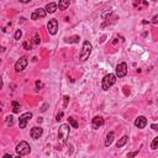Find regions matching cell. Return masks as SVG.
<instances>
[{"mask_svg": "<svg viewBox=\"0 0 158 158\" xmlns=\"http://www.w3.org/2000/svg\"><path fill=\"white\" fill-rule=\"evenodd\" d=\"M31 117H32V114L31 113H25V114H22L21 116H20V119H19L20 128H25V127H26L28 120H30Z\"/></svg>", "mask_w": 158, "mask_h": 158, "instance_id": "52a82bcc", "label": "cell"}, {"mask_svg": "<svg viewBox=\"0 0 158 158\" xmlns=\"http://www.w3.org/2000/svg\"><path fill=\"white\" fill-rule=\"evenodd\" d=\"M47 30L51 35H56L57 34V30H58V21L57 20H49L48 24H47Z\"/></svg>", "mask_w": 158, "mask_h": 158, "instance_id": "ba28073f", "label": "cell"}, {"mask_svg": "<svg viewBox=\"0 0 158 158\" xmlns=\"http://www.w3.org/2000/svg\"><path fill=\"white\" fill-rule=\"evenodd\" d=\"M137 153H138V152H132V153H128L127 157H135V156H137Z\"/></svg>", "mask_w": 158, "mask_h": 158, "instance_id": "f546056e", "label": "cell"}, {"mask_svg": "<svg viewBox=\"0 0 158 158\" xmlns=\"http://www.w3.org/2000/svg\"><path fill=\"white\" fill-rule=\"evenodd\" d=\"M42 86H43V84H42V83H41L40 80H37V82H36V91H38L40 88H42Z\"/></svg>", "mask_w": 158, "mask_h": 158, "instance_id": "484cf974", "label": "cell"}, {"mask_svg": "<svg viewBox=\"0 0 158 158\" xmlns=\"http://www.w3.org/2000/svg\"><path fill=\"white\" fill-rule=\"evenodd\" d=\"M134 7L137 10H144L148 7V3L146 0H134Z\"/></svg>", "mask_w": 158, "mask_h": 158, "instance_id": "30bf717a", "label": "cell"}, {"mask_svg": "<svg viewBox=\"0 0 158 158\" xmlns=\"http://www.w3.org/2000/svg\"><path fill=\"white\" fill-rule=\"evenodd\" d=\"M34 42H35L36 45H40V42H41V37H40L38 34H35V36H34Z\"/></svg>", "mask_w": 158, "mask_h": 158, "instance_id": "603a6c76", "label": "cell"}, {"mask_svg": "<svg viewBox=\"0 0 158 158\" xmlns=\"http://www.w3.org/2000/svg\"><path fill=\"white\" fill-rule=\"evenodd\" d=\"M152 128H153V130H157V125L153 124V125H152Z\"/></svg>", "mask_w": 158, "mask_h": 158, "instance_id": "836d02e7", "label": "cell"}, {"mask_svg": "<svg viewBox=\"0 0 158 158\" xmlns=\"http://www.w3.org/2000/svg\"><path fill=\"white\" fill-rule=\"evenodd\" d=\"M64 103H63V107H65V106H67L68 105V101H69V97H68V95H64Z\"/></svg>", "mask_w": 158, "mask_h": 158, "instance_id": "4316f807", "label": "cell"}, {"mask_svg": "<svg viewBox=\"0 0 158 158\" xmlns=\"http://www.w3.org/2000/svg\"><path fill=\"white\" fill-rule=\"evenodd\" d=\"M127 74V64L126 63H120L116 67V77L124 78Z\"/></svg>", "mask_w": 158, "mask_h": 158, "instance_id": "8992f818", "label": "cell"}, {"mask_svg": "<svg viewBox=\"0 0 158 158\" xmlns=\"http://www.w3.org/2000/svg\"><path fill=\"white\" fill-rule=\"evenodd\" d=\"M68 122H69V125H72L74 128H78V122L76 121L74 117H68Z\"/></svg>", "mask_w": 158, "mask_h": 158, "instance_id": "44dd1931", "label": "cell"}, {"mask_svg": "<svg viewBox=\"0 0 158 158\" xmlns=\"http://www.w3.org/2000/svg\"><path fill=\"white\" fill-rule=\"evenodd\" d=\"M104 125V119L101 116H95V117L91 120V127L95 128V130H98V128H100Z\"/></svg>", "mask_w": 158, "mask_h": 158, "instance_id": "9c48e42d", "label": "cell"}, {"mask_svg": "<svg viewBox=\"0 0 158 158\" xmlns=\"http://www.w3.org/2000/svg\"><path fill=\"white\" fill-rule=\"evenodd\" d=\"M15 149H16V153H18L19 156H27L28 153L31 152V147L26 141H21V142L16 146Z\"/></svg>", "mask_w": 158, "mask_h": 158, "instance_id": "7a4b0ae2", "label": "cell"}, {"mask_svg": "<svg viewBox=\"0 0 158 158\" xmlns=\"http://www.w3.org/2000/svg\"><path fill=\"white\" fill-rule=\"evenodd\" d=\"M42 134H43V128L42 127H34L31 130V132H30V135H31V137L34 140H38L41 136H42Z\"/></svg>", "mask_w": 158, "mask_h": 158, "instance_id": "7c38bea8", "label": "cell"}, {"mask_svg": "<svg viewBox=\"0 0 158 158\" xmlns=\"http://www.w3.org/2000/svg\"><path fill=\"white\" fill-rule=\"evenodd\" d=\"M69 128H70L69 125H67V124L61 125L59 131H58V142L61 144H64L65 141H67L68 136H69Z\"/></svg>", "mask_w": 158, "mask_h": 158, "instance_id": "6da1fadb", "label": "cell"}, {"mask_svg": "<svg viewBox=\"0 0 158 158\" xmlns=\"http://www.w3.org/2000/svg\"><path fill=\"white\" fill-rule=\"evenodd\" d=\"M157 146H158V137H155V140H153V142L151 144V148L152 149H157Z\"/></svg>", "mask_w": 158, "mask_h": 158, "instance_id": "7402d4cb", "label": "cell"}, {"mask_svg": "<svg viewBox=\"0 0 158 158\" xmlns=\"http://www.w3.org/2000/svg\"><path fill=\"white\" fill-rule=\"evenodd\" d=\"M27 64H28V58L24 56L15 63V70L16 72H22V70L27 67Z\"/></svg>", "mask_w": 158, "mask_h": 158, "instance_id": "5b68a950", "label": "cell"}, {"mask_svg": "<svg viewBox=\"0 0 158 158\" xmlns=\"http://www.w3.org/2000/svg\"><path fill=\"white\" fill-rule=\"evenodd\" d=\"M46 107H47V105H43V107L41 109V111H46Z\"/></svg>", "mask_w": 158, "mask_h": 158, "instance_id": "e575fe53", "label": "cell"}, {"mask_svg": "<svg viewBox=\"0 0 158 158\" xmlns=\"http://www.w3.org/2000/svg\"><path fill=\"white\" fill-rule=\"evenodd\" d=\"M20 3H24V4H27V3H30L31 0H19Z\"/></svg>", "mask_w": 158, "mask_h": 158, "instance_id": "4dcf8cb0", "label": "cell"}, {"mask_svg": "<svg viewBox=\"0 0 158 158\" xmlns=\"http://www.w3.org/2000/svg\"><path fill=\"white\" fill-rule=\"evenodd\" d=\"M1 110H3V109H1V104H0V111H1Z\"/></svg>", "mask_w": 158, "mask_h": 158, "instance_id": "8d00e7d4", "label": "cell"}, {"mask_svg": "<svg viewBox=\"0 0 158 158\" xmlns=\"http://www.w3.org/2000/svg\"><path fill=\"white\" fill-rule=\"evenodd\" d=\"M22 47L25 49H31V43L28 42V41H25V42L22 43Z\"/></svg>", "mask_w": 158, "mask_h": 158, "instance_id": "cb8c5ba5", "label": "cell"}, {"mask_svg": "<svg viewBox=\"0 0 158 158\" xmlns=\"http://www.w3.org/2000/svg\"><path fill=\"white\" fill-rule=\"evenodd\" d=\"M67 42H69V43H77V42H79V36L74 35L72 37H69V38L67 40Z\"/></svg>", "mask_w": 158, "mask_h": 158, "instance_id": "ac0fdd59", "label": "cell"}, {"mask_svg": "<svg viewBox=\"0 0 158 158\" xmlns=\"http://www.w3.org/2000/svg\"><path fill=\"white\" fill-rule=\"evenodd\" d=\"M69 4H70V0H59L57 6L59 7V10H65L69 6Z\"/></svg>", "mask_w": 158, "mask_h": 158, "instance_id": "9a60e30c", "label": "cell"}, {"mask_svg": "<svg viewBox=\"0 0 158 158\" xmlns=\"http://www.w3.org/2000/svg\"><path fill=\"white\" fill-rule=\"evenodd\" d=\"M21 36H22L21 30H18V31H16V34H15V40H20V38H21Z\"/></svg>", "mask_w": 158, "mask_h": 158, "instance_id": "d4e9b609", "label": "cell"}, {"mask_svg": "<svg viewBox=\"0 0 158 158\" xmlns=\"http://www.w3.org/2000/svg\"><path fill=\"white\" fill-rule=\"evenodd\" d=\"M114 138H115V134H114V132H109V134H107V136H106V140H105V146L109 147L110 144L113 143Z\"/></svg>", "mask_w": 158, "mask_h": 158, "instance_id": "2e32d148", "label": "cell"}, {"mask_svg": "<svg viewBox=\"0 0 158 158\" xmlns=\"http://www.w3.org/2000/svg\"><path fill=\"white\" fill-rule=\"evenodd\" d=\"M4 51H5V48H4V47H0V52H4Z\"/></svg>", "mask_w": 158, "mask_h": 158, "instance_id": "d590c367", "label": "cell"}, {"mask_svg": "<svg viewBox=\"0 0 158 158\" xmlns=\"http://www.w3.org/2000/svg\"><path fill=\"white\" fill-rule=\"evenodd\" d=\"M147 125V119L144 117V116H138V117L136 119L135 121V126L137 128H144Z\"/></svg>", "mask_w": 158, "mask_h": 158, "instance_id": "4fadbf2b", "label": "cell"}, {"mask_svg": "<svg viewBox=\"0 0 158 158\" xmlns=\"http://www.w3.org/2000/svg\"><path fill=\"white\" fill-rule=\"evenodd\" d=\"M4 157H6V158H11L12 156H11V155H9V153H6V155H4Z\"/></svg>", "mask_w": 158, "mask_h": 158, "instance_id": "d6a6232c", "label": "cell"}, {"mask_svg": "<svg viewBox=\"0 0 158 158\" xmlns=\"http://www.w3.org/2000/svg\"><path fill=\"white\" fill-rule=\"evenodd\" d=\"M62 117H63V111H61L59 114H57V116H56V120H57V121H61Z\"/></svg>", "mask_w": 158, "mask_h": 158, "instance_id": "83f0119b", "label": "cell"}, {"mask_svg": "<svg viewBox=\"0 0 158 158\" xmlns=\"http://www.w3.org/2000/svg\"><path fill=\"white\" fill-rule=\"evenodd\" d=\"M3 88V79H1V77H0V89Z\"/></svg>", "mask_w": 158, "mask_h": 158, "instance_id": "1f68e13d", "label": "cell"}, {"mask_svg": "<svg viewBox=\"0 0 158 158\" xmlns=\"http://www.w3.org/2000/svg\"><path fill=\"white\" fill-rule=\"evenodd\" d=\"M127 140H128V137H127V136H122L121 138L119 140V142L116 143V147H117V148H121L122 146H125V144H126Z\"/></svg>", "mask_w": 158, "mask_h": 158, "instance_id": "e0dca14e", "label": "cell"}, {"mask_svg": "<svg viewBox=\"0 0 158 158\" xmlns=\"http://www.w3.org/2000/svg\"><path fill=\"white\" fill-rule=\"evenodd\" d=\"M91 49H93V47H91V43L89 42V41H84L82 52H80V61L82 62H84V61H86L89 58L90 53H91Z\"/></svg>", "mask_w": 158, "mask_h": 158, "instance_id": "277c9868", "label": "cell"}, {"mask_svg": "<svg viewBox=\"0 0 158 158\" xmlns=\"http://www.w3.org/2000/svg\"><path fill=\"white\" fill-rule=\"evenodd\" d=\"M46 10L45 9H42V7H40V9H37V10H35L34 12H32V15H31V19L32 20H37V19H42V18H45L46 16Z\"/></svg>", "mask_w": 158, "mask_h": 158, "instance_id": "8fae6325", "label": "cell"}, {"mask_svg": "<svg viewBox=\"0 0 158 158\" xmlns=\"http://www.w3.org/2000/svg\"><path fill=\"white\" fill-rule=\"evenodd\" d=\"M115 83H116V76H115V74H111V73L106 74V76L104 77V79H103V89L104 90H109L111 86L115 84Z\"/></svg>", "mask_w": 158, "mask_h": 158, "instance_id": "3957f363", "label": "cell"}, {"mask_svg": "<svg viewBox=\"0 0 158 158\" xmlns=\"http://www.w3.org/2000/svg\"><path fill=\"white\" fill-rule=\"evenodd\" d=\"M46 12H49V14H53V12H56L57 10V4L55 3H49L47 4V6H46Z\"/></svg>", "mask_w": 158, "mask_h": 158, "instance_id": "5bb4252c", "label": "cell"}, {"mask_svg": "<svg viewBox=\"0 0 158 158\" xmlns=\"http://www.w3.org/2000/svg\"><path fill=\"white\" fill-rule=\"evenodd\" d=\"M5 124H6V126H12V124H14V117H12L11 115L6 116V119H5Z\"/></svg>", "mask_w": 158, "mask_h": 158, "instance_id": "d6986e66", "label": "cell"}, {"mask_svg": "<svg viewBox=\"0 0 158 158\" xmlns=\"http://www.w3.org/2000/svg\"><path fill=\"white\" fill-rule=\"evenodd\" d=\"M12 111L16 114L20 111V104L18 101H12Z\"/></svg>", "mask_w": 158, "mask_h": 158, "instance_id": "ffe728a7", "label": "cell"}, {"mask_svg": "<svg viewBox=\"0 0 158 158\" xmlns=\"http://www.w3.org/2000/svg\"><path fill=\"white\" fill-rule=\"evenodd\" d=\"M157 22H158V16L155 15V16H153V19H152V24H155V25H156Z\"/></svg>", "mask_w": 158, "mask_h": 158, "instance_id": "f1b7e54d", "label": "cell"}]
</instances>
